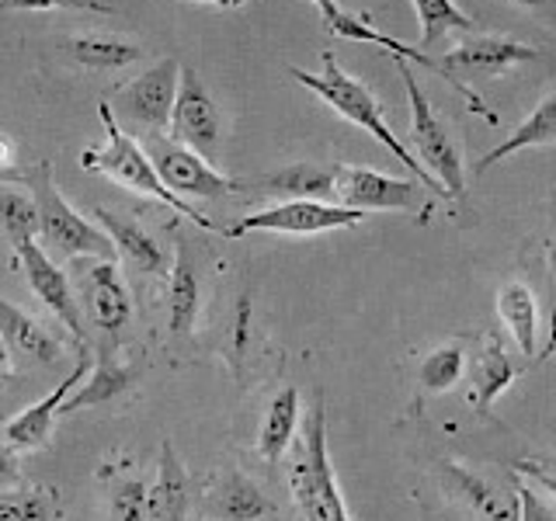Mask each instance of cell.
<instances>
[{
  "label": "cell",
  "instance_id": "1",
  "mask_svg": "<svg viewBox=\"0 0 556 521\" xmlns=\"http://www.w3.org/2000/svg\"><path fill=\"white\" fill-rule=\"evenodd\" d=\"M289 77H295L306 91H313L324 104H330V112H338L341 118L352 122V126L369 132L376 143L387 147L396 161L414 174L417 181H425V188H431L434 195H442V185L431 178L428 167L410 153V147L404 143V139L387 126L376 94L362 80H355L352 74H348V69L334 60V52H324V66L317 69V74H313V69H303V66H289Z\"/></svg>",
  "mask_w": 556,
  "mask_h": 521
},
{
  "label": "cell",
  "instance_id": "2",
  "mask_svg": "<svg viewBox=\"0 0 556 521\" xmlns=\"http://www.w3.org/2000/svg\"><path fill=\"white\" fill-rule=\"evenodd\" d=\"M101 122H104V132H109V139H104V147H94V150H84V153H80V164H84L87 170L104 174L109 181H115V185H122V188L136 191V195L156 199L161 205L174 208L178 216H185V219H191L195 226H202V230H219V226H216L213 219L202 216L199 208L191 205L188 199L174 195V191L161 181V174H156V167H153V161L147 156L143 143H139V139H132V136L112 118L109 101L101 104Z\"/></svg>",
  "mask_w": 556,
  "mask_h": 521
},
{
  "label": "cell",
  "instance_id": "3",
  "mask_svg": "<svg viewBox=\"0 0 556 521\" xmlns=\"http://www.w3.org/2000/svg\"><path fill=\"white\" fill-rule=\"evenodd\" d=\"M289 491L303 521H352V514L344 508L334 466H330V456H327L324 396L303 417L300 442H295L292 459H289Z\"/></svg>",
  "mask_w": 556,
  "mask_h": 521
},
{
  "label": "cell",
  "instance_id": "4",
  "mask_svg": "<svg viewBox=\"0 0 556 521\" xmlns=\"http://www.w3.org/2000/svg\"><path fill=\"white\" fill-rule=\"evenodd\" d=\"M25 188L31 191L35 208H39V243L46 247V254L115 260L118 251L112 237L98 230L94 223H87L77 208L63 199L56 178H52V167L46 161L31 164L25 170Z\"/></svg>",
  "mask_w": 556,
  "mask_h": 521
},
{
  "label": "cell",
  "instance_id": "5",
  "mask_svg": "<svg viewBox=\"0 0 556 521\" xmlns=\"http://www.w3.org/2000/svg\"><path fill=\"white\" fill-rule=\"evenodd\" d=\"M396 74L404 77L407 98H410V147L417 153V161L428 167V174L442 185V195L459 199L466 191V167H463V153L456 136H452V126L434 112L431 98L425 94V87L414 77V63L390 56Z\"/></svg>",
  "mask_w": 556,
  "mask_h": 521
},
{
  "label": "cell",
  "instance_id": "6",
  "mask_svg": "<svg viewBox=\"0 0 556 521\" xmlns=\"http://www.w3.org/2000/svg\"><path fill=\"white\" fill-rule=\"evenodd\" d=\"M539 56L535 46L526 42H515V39H504V35H477V31H466L456 46H448L442 52V66L448 69L452 77V91H456L466 109L480 115L483 122L497 126V115L486 109V101L469 87V80H480V77H504L511 74L515 66L529 63Z\"/></svg>",
  "mask_w": 556,
  "mask_h": 521
},
{
  "label": "cell",
  "instance_id": "7",
  "mask_svg": "<svg viewBox=\"0 0 556 521\" xmlns=\"http://www.w3.org/2000/svg\"><path fill=\"white\" fill-rule=\"evenodd\" d=\"M178 84H181V63L170 60V56L156 60L139 77L115 87L112 98H109L112 118L132 139L170 132V115H174V101H178Z\"/></svg>",
  "mask_w": 556,
  "mask_h": 521
},
{
  "label": "cell",
  "instance_id": "8",
  "mask_svg": "<svg viewBox=\"0 0 556 521\" xmlns=\"http://www.w3.org/2000/svg\"><path fill=\"white\" fill-rule=\"evenodd\" d=\"M139 143H143L156 174H161V181L181 199H226L243 188V181L226 178V174H219L202 153L188 150L167 132L147 136V139H139Z\"/></svg>",
  "mask_w": 556,
  "mask_h": 521
},
{
  "label": "cell",
  "instance_id": "9",
  "mask_svg": "<svg viewBox=\"0 0 556 521\" xmlns=\"http://www.w3.org/2000/svg\"><path fill=\"white\" fill-rule=\"evenodd\" d=\"M365 213L344 205H330V202H278L271 208H261V213L240 216L233 226H223L226 240H240L248 233H292V237H317L330 230H348V226H358Z\"/></svg>",
  "mask_w": 556,
  "mask_h": 521
},
{
  "label": "cell",
  "instance_id": "10",
  "mask_svg": "<svg viewBox=\"0 0 556 521\" xmlns=\"http://www.w3.org/2000/svg\"><path fill=\"white\" fill-rule=\"evenodd\" d=\"M334 195L344 208L355 213H421L428 219V202L417 199L414 181H400L390 174H379L372 167L338 164L334 167Z\"/></svg>",
  "mask_w": 556,
  "mask_h": 521
},
{
  "label": "cell",
  "instance_id": "11",
  "mask_svg": "<svg viewBox=\"0 0 556 521\" xmlns=\"http://www.w3.org/2000/svg\"><path fill=\"white\" fill-rule=\"evenodd\" d=\"M14 254H17V265H22V271H25V278H28V289L35 292V300H42V306L70 330V338L77 341L80 352H87L80 300H77L74 282H70V275L46 254V247H42L39 240L17 243Z\"/></svg>",
  "mask_w": 556,
  "mask_h": 521
},
{
  "label": "cell",
  "instance_id": "12",
  "mask_svg": "<svg viewBox=\"0 0 556 521\" xmlns=\"http://www.w3.org/2000/svg\"><path fill=\"white\" fill-rule=\"evenodd\" d=\"M77 300L84 306V317L101 334L115 338L122 327L132 320V295L126 278L118 271V260H80L77 268Z\"/></svg>",
  "mask_w": 556,
  "mask_h": 521
},
{
  "label": "cell",
  "instance_id": "13",
  "mask_svg": "<svg viewBox=\"0 0 556 521\" xmlns=\"http://www.w3.org/2000/svg\"><path fill=\"white\" fill-rule=\"evenodd\" d=\"M170 139H178L188 150H195L208 156L219 147V112L216 101L208 94V87L195 69L181 66V84H178V101H174V115H170Z\"/></svg>",
  "mask_w": 556,
  "mask_h": 521
},
{
  "label": "cell",
  "instance_id": "14",
  "mask_svg": "<svg viewBox=\"0 0 556 521\" xmlns=\"http://www.w3.org/2000/svg\"><path fill=\"white\" fill-rule=\"evenodd\" d=\"M87 372H91V355L80 352L77 365L70 369V376L60 382L56 390H52L49 396H42L39 404H31V407H25L22 414H14L11 421H4V439H8L14 448H28V452L42 448V445L49 442L52 424H56V417H60V410H63V404H66V396L80 386V382L87 379Z\"/></svg>",
  "mask_w": 556,
  "mask_h": 521
},
{
  "label": "cell",
  "instance_id": "15",
  "mask_svg": "<svg viewBox=\"0 0 556 521\" xmlns=\"http://www.w3.org/2000/svg\"><path fill=\"white\" fill-rule=\"evenodd\" d=\"M199 309H202L199 260L191 254V243L181 240L178 254H174V265H170V282H167V334L174 341L195 334Z\"/></svg>",
  "mask_w": 556,
  "mask_h": 521
},
{
  "label": "cell",
  "instance_id": "16",
  "mask_svg": "<svg viewBox=\"0 0 556 521\" xmlns=\"http://www.w3.org/2000/svg\"><path fill=\"white\" fill-rule=\"evenodd\" d=\"M0 341L11 347L14 358H25L28 365H56L63 358V341L4 295H0Z\"/></svg>",
  "mask_w": 556,
  "mask_h": 521
},
{
  "label": "cell",
  "instance_id": "17",
  "mask_svg": "<svg viewBox=\"0 0 556 521\" xmlns=\"http://www.w3.org/2000/svg\"><path fill=\"white\" fill-rule=\"evenodd\" d=\"M205 514L216 521H261L275 514V504L261 494V486L251 483L240 469H226L205 491Z\"/></svg>",
  "mask_w": 556,
  "mask_h": 521
},
{
  "label": "cell",
  "instance_id": "18",
  "mask_svg": "<svg viewBox=\"0 0 556 521\" xmlns=\"http://www.w3.org/2000/svg\"><path fill=\"white\" fill-rule=\"evenodd\" d=\"M94 216L101 223V230L112 237L118 257H126V265L132 271H139V275H164L167 271L164 247L136 219L122 216V213H112V208H104V205L94 208Z\"/></svg>",
  "mask_w": 556,
  "mask_h": 521
},
{
  "label": "cell",
  "instance_id": "19",
  "mask_svg": "<svg viewBox=\"0 0 556 521\" xmlns=\"http://www.w3.org/2000/svg\"><path fill=\"white\" fill-rule=\"evenodd\" d=\"M136 376H139V369L132 361L118 358L112 347H101L98 361L91 365V372H87V379H84V386L66 396V404H63L60 414H74V410H84V407L112 404V399H118L126 390H132Z\"/></svg>",
  "mask_w": 556,
  "mask_h": 521
},
{
  "label": "cell",
  "instance_id": "20",
  "mask_svg": "<svg viewBox=\"0 0 556 521\" xmlns=\"http://www.w3.org/2000/svg\"><path fill=\"white\" fill-rule=\"evenodd\" d=\"M334 167L338 164L300 161L282 170H271L254 188H261L265 195H275L278 202H327L334 195Z\"/></svg>",
  "mask_w": 556,
  "mask_h": 521
},
{
  "label": "cell",
  "instance_id": "21",
  "mask_svg": "<svg viewBox=\"0 0 556 521\" xmlns=\"http://www.w3.org/2000/svg\"><path fill=\"white\" fill-rule=\"evenodd\" d=\"M445 476H448V483L456 486V494L469 504V511H473L480 521H521L518 486L508 494V491H501V486H494L491 480L469 473V469L459 466V462H448Z\"/></svg>",
  "mask_w": 556,
  "mask_h": 521
},
{
  "label": "cell",
  "instance_id": "22",
  "mask_svg": "<svg viewBox=\"0 0 556 521\" xmlns=\"http://www.w3.org/2000/svg\"><path fill=\"white\" fill-rule=\"evenodd\" d=\"M188 511V473L170 439L161 445V466L147 494V521H185Z\"/></svg>",
  "mask_w": 556,
  "mask_h": 521
},
{
  "label": "cell",
  "instance_id": "23",
  "mask_svg": "<svg viewBox=\"0 0 556 521\" xmlns=\"http://www.w3.org/2000/svg\"><path fill=\"white\" fill-rule=\"evenodd\" d=\"M556 143V91L546 94L543 101L535 104V112L515 126L508 132V139H501L494 150H486L480 161H477V174L491 170L494 164L508 161V156L521 153V150H532V147H553Z\"/></svg>",
  "mask_w": 556,
  "mask_h": 521
},
{
  "label": "cell",
  "instance_id": "24",
  "mask_svg": "<svg viewBox=\"0 0 556 521\" xmlns=\"http://www.w3.org/2000/svg\"><path fill=\"white\" fill-rule=\"evenodd\" d=\"M295 424H300V390L286 386L275 393L265 421H261V431H257V456L268 466H278L286 459V452L295 442Z\"/></svg>",
  "mask_w": 556,
  "mask_h": 521
},
{
  "label": "cell",
  "instance_id": "25",
  "mask_svg": "<svg viewBox=\"0 0 556 521\" xmlns=\"http://www.w3.org/2000/svg\"><path fill=\"white\" fill-rule=\"evenodd\" d=\"M515 365L511 358L504 355V344H501V334H486L483 347H480V358H477V369H473V407L480 414H486L494 407V399L501 393H508V386L515 382Z\"/></svg>",
  "mask_w": 556,
  "mask_h": 521
},
{
  "label": "cell",
  "instance_id": "26",
  "mask_svg": "<svg viewBox=\"0 0 556 521\" xmlns=\"http://www.w3.org/2000/svg\"><path fill=\"white\" fill-rule=\"evenodd\" d=\"M497 317L511 330L515 344L521 355H535V338H539V306L535 295L526 282H508L497 289Z\"/></svg>",
  "mask_w": 556,
  "mask_h": 521
},
{
  "label": "cell",
  "instance_id": "27",
  "mask_svg": "<svg viewBox=\"0 0 556 521\" xmlns=\"http://www.w3.org/2000/svg\"><path fill=\"white\" fill-rule=\"evenodd\" d=\"M0 233L8 237L11 251L25 240H39V208L31 191L0 181Z\"/></svg>",
  "mask_w": 556,
  "mask_h": 521
},
{
  "label": "cell",
  "instance_id": "28",
  "mask_svg": "<svg viewBox=\"0 0 556 521\" xmlns=\"http://www.w3.org/2000/svg\"><path fill=\"white\" fill-rule=\"evenodd\" d=\"M421 22V46L425 52L439 49L452 31H473V22L459 11L456 0H410Z\"/></svg>",
  "mask_w": 556,
  "mask_h": 521
},
{
  "label": "cell",
  "instance_id": "29",
  "mask_svg": "<svg viewBox=\"0 0 556 521\" xmlns=\"http://www.w3.org/2000/svg\"><path fill=\"white\" fill-rule=\"evenodd\" d=\"M60 497L52 486L0 491V521H60Z\"/></svg>",
  "mask_w": 556,
  "mask_h": 521
},
{
  "label": "cell",
  "instance_id": "30",
  "mask_svg": "<svg viewBox=\"0 0 556 521\" xmlns=\"http://www.w3.org/2000/svg\"><path fill=\"white\" fill-rule=\"evenodd\" d=\"M70 49H74V56L84 66H94V69H118V66L143 60V49L126 39H112V35H77V39L70 42Z\"/></svg>",
  "mask_w": 556,
  "mask_h": 521
},
{
  "label": "cell",
  "instance_id": "31",
  "mask_svg": "<svg viewBox=\"0 0 556 521\" xmlns=\"http://www.w3.org/2000/svg\"><path fill=\"white\" fill-rule=\"evenodd\" d=\"M463 369H466L463 347L459 344H442L421 361V372H417V379H421V386L428 393H448L463 379Z\"/></svg>",
  "mask_w": 556,
  "mask_h": 521
},
{
  "label": "cell",
  "instance_id": "32",
  "mask_svg": "<svg viewBox=\"0 0 556 521\" xmlns=\"http://www.w3.org/2000/svg\"><path fill=\"white\" fill-rule=\"evenodd\" d=\"M147 486L143 480H118L112 483L109 518L112 521H147Z\"/></svg>",
  "mask_w": 556,
  "mask_h": 521
},
{
  "label": "cell",
  "instance_id": "33",
  "mask_svg": "<svg viewBox=\"0 0 556 521\" xmlns=\"http://www.w3.org/2000/svg\"><path fill=\"white\" fill-rule=\"evenodd\" d=\"M0 8H25V11H94V14H112L104 0H0Z\"/></svg>",
  "mask_w": 556,
  "mask_h": 521
},
{
  "label": "cell",
  "instance_id": "34",
  "mask_svg": "<svg viewBox=\"0 0 556 521\" xmlns=\"http://www.w3.org/2000/svg\"><path fill=\"white\" fill-rule=\"evenodd\" d=\"M17 486H28L22 476V462H17V448L0 439V491H17Z\"/></svg>",
  "mask_w": 556,
  "mask_h": 521
},
{
  "label": "cell",
  "instance_id": "35",
  "mask_svg": "<svg viewBox=\"0 0 556 521\" xmlns=\"http://www.w3.org/2000/svg\"><path fill=\"white\" fill-rule=\"evenodd\" d=\"M25 170L17 164V153H14V143L8 136H0V181H8V185H25Z\"/></svg>",
  "mask_w": 556,
  "mask_h": 521
},
{
  "label": "cell",
  "instance_id": "36",
  "mask_svg": "<svg viewBox=\"0 0 556 521\" xmlns=\"http://www.w3.org/2000/svg\"><path fill=\"white\" fill-rule=\"evenodd\" d=\"M518 497H521V521H556V511L546 508L543 497H535L529 486H518Z\"/></svg>",
  "mask_w": 556,
  "mask_h": 521
},
{
  "label": "cell",
  "instance_id": "37",
  "mask_svg": "<svg viewBox=\"0 0 556 521\" xmlns=\"http://www.w3.org/2000/svg\"><path fill=\"white\" fill-rule=\"evenodd\" d=\"M515 473H526V476H532V483L539 486V491L549 494V497L556 500V473H549V469L535 466V462H515Z\"/></svg>",
  "mask_w": 556,
  "mask_h": 521
},
{
  "label": "cell",
  "instance_id": "38",
  "mask_svg": "<svg viewBox=\"0 0 556 521\" xmlns=\"http://www.w3.org/2000/svg\"><path fill=\"white\" fill-rule=\"evenodd\" d=\"M546 257H549L553 282H556V191H553V208H549V240H546Z\"/></svg>",
  "mask_w": 556,
  "mask_h": 521
},
{
  "label": "cell",
  "instance_id": "39",
  "mask_svg": "<svg viewBox=\"0 0 556 521\" xmlns=\"http://www.w3.org/2000/svg\"><path fill=\"white\" fill-rule=\"evenodd\" d=\"M11 347L4 344V341H0V379H11Z\"/></svg>",
  "mask_w": 556,
  "mask_h": 521
},
{
  "label": "cell",
  "instance_id": "40",
  "mask_svg": "<svg viewBox=\"0 0 556 521\" xmlns=\"http://www.w3.org/2000/svg\"><path fill=\"white\" fill-rule=\"evenodd\" d=\"M199 4H213V8H240L243 0H199Z\"/></svg>",
  "mask_w": 556,
  "mask_h": 521
},
{
  "label": "cell",
  "instance_id": "41",
  "mask_svg": "<svg viewBox=\"0 0 556 521\" xmlns=\"http://www.w3.org/2000/svg\"><path fill=\"white\" fill-rule=\"evenodd\" d=\"M309 4H313V8H317V11L324 14V11H330V8H334L338 0H309Z\"/></svg>",
  "mask_w": 556,
  "mask_h": 521
},
{
  "label": "cell",
  "instance_id": "42",
  "mask_svg": "<svg viewBox=\"0 0 556 521\" xmlns=\"http://www.w3.org/2000/svg\"><path fill=\"white\" fill-rule=\"evenodd\" d=\"M515 4H521V8H543L546 0H515Z\"/></svg>",
  "mask_w": 556,
  "mask_h": 521
}]
</instances>
